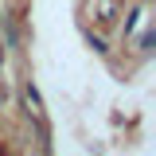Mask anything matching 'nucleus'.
<instances>
[{
  "mask_svg": "<svg viewBox=\"0 0 156 156\" xmlns=\"http://www.w3.org/2000/svg\"><path fill=\"white\" fill-rule=\"evenodd\" d=\"M152 43H156V35H152V31H144V35H140V51H152Z\"/></svg>",
  "mask_w": 156,
  "mask_h": 156,
  "instance_id": "obj_3",
  "label": "nucleus"
},
{
  "mask_svg": "<svg viewBox=\"0 0 156 156\" xmlns=\"http://www.w3.org/2000/svg\"><path fill=\"white\" fill-rule=\"evenodd\" d=\"M27 105H31V113H43V101H39V90H35V86H27Z\"/></svg>",
  "mask_w": 156,
  "mask_h": 156,
  "instance_id": "obj_1",
  "label": "nucleus"
},
{
  "mask_svg": "<svg viewBox=\"0 0 156 156\" xmlns=\"http://www.w3.org/2000/svg\"><path fill=\"white\" fill-rule=\"evenodd\" d=\"M86 39H90V47H94V51H109V47H105V39H101V35H94V31H90Z\"/></svg>",
  "mask_w": 156,
  "mask_h": 156,
  "instance_id": "obj_2",
  "label": "nucleus"
}]
</instances>
